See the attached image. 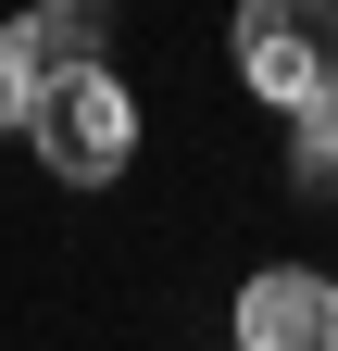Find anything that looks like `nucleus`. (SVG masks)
I'll return each mask as SVG.
<instances>
[{"mask_svg":"<svg viewBox=\"0 0 338 351\" xmlns=\"http://www.w3.org/2000/svg\"><path fill=\"white\" fill-rule=\"evenodd\" d=\"M101 38H113V0H38L25 13V63L51 75V63H101Z\"/></svg>","mask_w":338,"mask_h":351,"instance_id":"nucleus-4","label":"nucleus"},{"mask_svg":"<svg viewBox=\"0 0 338 351\" xmlns=\"http://www.w3.org/2000/svg\"><path fill=\"white\" fill-rule=\"evenodd\" d=\"M25 138L38 163L63 176V189H101V176H125V151H138V101H125V75L101 63H51L25 101Z\"/></svg>","mask_w":338,"mask_h":351,"instance_id":"nucleus-1","label":"nucleus"},{"mask_svg":"<svg viewBox=\"0 0 338 351\" xmlns=\"http://www.w3.org/2000/svg\"><path fill=\"white\" fill-rule=\"evenodd\" d=\"M238 339L250 351H338V289L301 276V263H276V276L238 289Z\"/></svg>","mask_w":338,"mask_h":351,"instance_id":"nucleus-3","label":"nucleus"},{"mask_svg":"<svg viewBox=\"0 0 338 351\" xmlns=\"http://www.w3.org/2000/svg\"><path fill=\"white\" fill-rule=\"evenodd\" d=\"M25 101H38V63H25V25H0V138L25 125Z\"/></svg>","mask_w":338,"mask_h":351,"instance_id":"nucleus-6","label":"nucleus"},{"mask_svg":"<svg viewBox=\"0 0 338 351\" xmlns=\"http://www.w3.org/2000/svg\"><path fill=\"white\" fill-rule=\"evenodd\" d=\"M238 75L263 101H338V0H238Z\"/></svg>","mask_w":338,"mask_h":351,"instance_id":"nucleus-2","label":"nucleus"},{"mask_svg":"<svg viewBox=\"0 0 338 351\" xmlns=\"http://www.w3.org/2000/svg\"><path fill=\"white\" fill-rule=\"evenodd\" d=\"M288 176L338 189V101H288Z\"/></svg>","mask_w":338,"mask_h":351,"instance_id":"nucleus-5","label":"nucleus"}]
</instances>
